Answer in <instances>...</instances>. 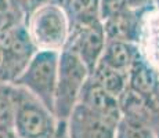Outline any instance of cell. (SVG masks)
<instances>
[{"label":"cell","instance_id":"8fae6325","mask_svg":"<svg viewBox=\"0 0 159 138\" xmlns=\"http://www.w3.org/2000/svg\"><path fill=\"white\" fill-rule=\"evenodd\" d=\"M141 54V48L137 43L107 40L100 62L105 64L107 66L114 68L119 72L127 73L134 61Z\"/></svg>","mask_w":159,"mask_h":138},{"label":"cell","instance_id":"e0dca14e","mask_svg":"<svg viewBox=\"0 0 159 138\" xmlns=\"http://www.w3.org/2000/svg\"><path fill=\"white\" fill-rule=\"evenodd\" d=\"M24 22V15L11 4L10 0H0V35Z\"/></svg>","mask_w":159,"mask_h":138},{"label":"cell","instance_id":"d4e9b609","mask_svg":"<svg viewBox=\"0 0 159 138\" xmlns=\"http://www.w3.org/2000/svg\"><path fill=\"white\" fill-rule=\"evenodd\" d=\"M152 130H154V133H155V137L159 138V119L157 120V123H155V126H154V128H152Z\"/></svg>","mask_w":159,"mask_h":138},{"label":"cell","instance_id":"6da1fadb","mask_svg":"<svg viewBox=\"0 0 159 138\" xmlns=\"http://www.w3.org/2000/svg\"><path fill=\"white\" fill-rule=\"evenodd\" d=\"M33 44L38 50L60 53L69 38V21L61 6L43 4L32 8L24 18Z\"/></svg>","mask_w":159,"mask_h":138},{"label":"cell","instance_id":"603a6c76","mask_svg":"<svg viewBox=\"0 0 159 138\" xmlns=\"http://www.w3.org/2000/svg\"><path fill=\"white\" fill-rule=\"evenodd\" d=\"M43 4H57L62 7V0H35L33 8L38 7V6H43Z\"/></svg>","mask_w":159,"mask_h":138},{"label":"cell","instance_id":"ffe728a7","mask_svg":"<svg viewBox=\"0 0 159 138\" xmlns=\"http://www.w3.org/2000/svg\"><path fill=\"white\" fill-rule=\"evenodd\" d=\"M10 2L17 10L24 15V18H25V15L28 14L33 8V6H35V0H10Z\"/></svg>","mask_w":159,"mask_h":138},{"label":"cell","instance_id":"9a60e30c","mask_svg":"<svg viewBox=\"0 0 159 138\" xmlns=\"http://www.w3.org/2000/svg\"><path fill=\"white\" fill-rule=\"evenodd\" d=\"M114 138H157L149 126L141 122L122 118L115 128Z\"/></svg>","mask_w":159,"mask_h":138},{"label":"cell","instance_id":"cb8c5ba5","mask_svg":"<svg viewBox=\"0 0 159 138\" xmlns=\"http://www.w3.org/2000/svg\"><path fill=\"white\" fill-rule=\"evenodd\" d=\"M152 98H154L155 104H157V106H158V108H159V80H158L157 88H155V91H154V96H152Z\"/></svg>","mask_w":159,"mask_h":138},{"label":"cell","instance_id":"277c9868","mask_svg":"<svg viewBox=\"0 0 159 138\" xmlns=\"http://www.w3.org/2000/svg\"><path fill=\"white\" fill-rule=\"evenodd\" d=\"M60 53L38 50L28 66L13 84L25 88L54 113V94L57 86Z\"/></svg>","mask_w":159,"mask_h":138},{"label":"cell","instance_id":"52a82bcc","mask_svg":"<svg viewBox=\"0 0 159 138\" xmlns=\"http://www.w3.org/2000/svg\"><path fill=\"white\" fill-rule=\"evenodd\" d=\"M69 138H114L116 126L78 104L65 122Z\"/></svg>","mask_w":159,"mask_h":138},{"label":"cell","instance_id":"9c48e42d","mask_svg":"<svg viewBox=\"0 0 159 138\" xmlns=\"http://www.w3.org/2000/svg\"><path fill=\"white\" fill-rule=\"evenodd\" d=\"M118 102L122 118L141 122L154 128L155 123L159 119V108L155 104L154 98L141 96L127 87L119 96Z\"/></svg>","mask_w":159,"mask_h":138},{"label":"cell","instance_id":"7402d4cb","mask_svg":"<svg viewBox=\"0 0 159 138\" xmlns=\"http://www.w3.org/2000/svg\"><path fill=\"white\" fill-rule=\"evenodd\" d=\"M54 138H69L68 137V133H66V124H65V122H60L57 134L54 136Z\"/></svg>","mask_w":159,"mask_h":138},{"label":"cell","instance_id":"3957f363","mask_svg":"<svg viewBox=\"0 0 159 138\" xmlns=\"http://www.w3.org/2000/svg\"><path fill=\"white\" fill-rule=\"evenodd\" d=\"M89 76L87 68L75 54L68 50L60 51L54 94V115L60 122H66L73 108L78 105L80 91Z\"/></svg>","mask_w":159,"mask_h":138},{"label":"cell","instance_id":"484cf974","mask_svg":"<svg viewBox=\"0 0 159 138\" xmlns=\"http://www.w3.org/2000/svg\"><path fill=\"white\" fill-rule=\"evenodd\" d=\"M155 8L159 10V0H155Z\"/></svg>","mask_w":159,"mask_h":138},{"label":"cell","instance_id":"8992f818","mask_svg":"<svg viewBox=\"0 0 159 138\" xmlns=\"http://www.w3.org/2000/svg\"><path fill=\"white\" fill-rule=\"evenodd\" d=\"M105 42L102 24L96 22L71 29L69 38L62 50H68L75 54L87 68L89 73H91L101 60Z\"/></svg>","mask_w":159,"mask_h":138},{"label":"cell","instance_id":"7c38bea8","mask_svg":"<svg viewBox=\"0 0 159 138\" xmlns=\"http://www.w3.org/2000/svg\"><path fill=\"white\" fill-rule=\"evenodd\" d=\"M158 80L159 72L145 60L143 54L134 61L127 72V87L149 98L154 96Z\"/></svg>","mask_w":159,"mask_h":138},{"label":"cell","instance_id":"5b68a950","mask_svg":"<svg viewBox=\"0 0 159 138\" xmlns=\"http://www.w3.org/2000/svg\"><path fill=\"white\" fill-rule=\"evenodd\" d=\"M36 51L38 48L33 44L24 22L2 33L0 35V80L13 84L25 70Z\"/></svg>","mask_w":159,"mask_h":138},{"label":"cell","instance_id":"5bb4252c","mask_svg":"<svg viewBox=\"0 0 159 138\" xmlns=\"http://www.w3.org/2000/svg\"><path fill=\"white\" fill-rule=\"evenodd\" d=\"M90 78L102 90H105L115 98H119V96L127 88V73L109 68L102 62L97 64L94 70L90 73Z\"/></svg>","mask_w":159,"mask_h":138},{"label":"cell","instance_id":"ac0fdd59","mask_svg":"<svg viewBox=\"0 0 159 138\" xmlns=\"http://www.w3.org/2000/svg\"><path fill=\"white\" fill-rule=\"evenodd\" d=\"M127 0H98L100 20L104 21L107 18L119 14L127 10Z\"/></svg>","mask_w":159,"mask_h":138},{"label":"cell","instance_id":"ba28073f","mask_svg":"<svg viewBox=\"0 0 159 138\" xmlns=\"http://www.w3.org/2000/svg\"><path fill=\"white\" fill-rule=\"evenodd\" d=\"M78 104L83 105L90 112L96 113L97 116L102 118L104 120H107L108 123L114 126H118L122 119L118 98H115L109 93H107L105 90H102L90 76L83 84Z\"/></svg>","mask_w":159,"mask_h":138},{"label":"cell","instance_id":"2e32d148","mask_svg":"<svg viewBox=\"0 0 159 138\" xmlns=\"http://www.w3.org/2000/svg\"><path fill=\"white\" fill-rule=\"evenodd\" d=\"M15 86L0 80V126H13Z\"/></svg>","mask_w":159,"mask_h":138},{"label":"cell","instance_id":"d6986e66","mask_svg":"<svg viewBox=\"0 0 159 138\" xmlns=\"http://www.w3.org/2000/svg\"><path fill=\"white\" fill-rule=\"evenodd\" d=\"M127 7L139 14H144L155 8V0H127Z\"/></svg>","mask_w":159,"mask_h":138},{"label":"cell","instance_id":"30bf717a","mask_svg":"<svg viewBox=\"0 0 159 138\" xmlns=\"http://www.w3.org/2000/svg\"><path fill=\"white\" fill-rule=\"evenodd\" d=\"M141 15L143 14L127 8L122 13L101 21L105 39L139 44L141 33Z\"/></svg>","mask_w":159,"mask_h":138},{"label":"cell","instance_id":"4fadbf2b","mask_svg":"<svg viewBox=\"0 0 159 138\" xmlns=\"http://www.w3.org/2000/svg\"><path fill=\"white\" fill-rule=\"evenodd\" d=\"M62 8L69 21V29L101 22L98 0H62Z\"/></svg>","mask_w":159,"mask_h":138},{"label":"cell","instance_id":"7a4b0ae2","mask_svg":"<svg viewBox=\"0 0 159 138\" xmlns=\"http://www.w3.org/2000/svg\"><path fill=\"white\" fill-rule=\"evenodd\" d=\"M60 120L36 97L15 86L13 128L20 138H54Z\"/></svg>","mask_w":159,"mask_h":138},{"label":"cell","instance_id":"44dd1931","mask_svg":"<svg viewBox=\"0 0 159 138\" xmlns=\"http://www.w3.org/2000/svg\"><path fill=\"white\" fill-rule=\"evenodd\" d=\"M0 138H20L13 126H0Z\"/></svg>","mask_w":159,"mask_h":138}]
</instances>
